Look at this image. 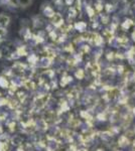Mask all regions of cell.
Returning <instances> with one entry per match:
<instances>
[{
	"label": "cell",
	"mask_w": 135,
	"mask_h": 151,
	"mask_svg": "<svg viewBox=\"0 0 135 151\" xmlns=\"http://www.w3.org/2000/svg\"><path fill=\"white\" fill-rule=\"evenodd\" d=\"M41 12L43 13V15L46 16V17H48L50 19L56 14L55 8H53V6L50 3L43 5V7H41Z\"/></svg>",
	"instance_id": "6da1fadb"
},
{
	"label": "cell",
	"mask_w": 135,
	"mask_h": 151,
	"mask_svg": "<svg viewBox=\"0 0 135 151\" xmlns=\"http://www.w3.org/2000/svg\"><path fill=\"white\" fill-rule=\"evenodd\" d=\"M4 1H6V2H9V1H10V0H4Z\"/></svg>",
	"instance_id": "9c48e42d"
},
{
	"label": "cell",
	"mask_w": 135,
	"mask_h": 151,
	"mask_svg": "<svg viewBox=\"0 0 135 151\" xmlns=\"http://www.w3.org/2000/svg\"><path fill=\"white\" fill-rule=\"evenodd\" d=\"M78 13H79V10H78L75 6H70V7H69V16H70V17L75 18L76 16L78 15Z\"/></svg>",
	"instance_id": "5b68a950"
},
{
	"label": "cell",
	"mask_w": 135,
	"mask_h": 151,
	"mask_svg": "<svg viewBox=\"0 0 135 151\" xmlns=\"http://www.w3.org/2000/svg\"><path fill=\"white\" fill-rule=\"evenodd\" d=\"M65 4V0H53V6L62 7Z\"/></svg>",
	"instance_id": "52a82bcc"
},
{
	"label": "cell",
	"mask_w": 135,
	"mask_h": 151,
	"mask_svg": "<svg viewBox=\"0 0 135 151\" xmlns=\"http://www.w3.org/2000/svg\"><path fill=\"white\" fill-rule=\"evenodd\" d=\"M18 4L19 6L25 8V7H27L31 4V0H18Z\"/></svg>",
	"instance_id": "8992f818"
},
{
	"label": "cell",
	"mask_w": 135,
	"mask_h": 151,
	"mask_svg": "<svg viewBox=\"0 0 135 151\" xmlns=\"http://www.w3.org/2000/svg\"><path fill=\"white\" fill-rule=\"evenodd\" d=\"M10 16L5 13H0V27L5 28L10 23Z\"/></svg>",
	"instance_id": "3957f363"
},
{
	"label": "cell",
	"mask_w": 135,
	"mask_h": 151,
	"mask_svg": "<svg viewBox=\"0 0 135 151\" xmlns=\"http://www.w3.org/2000/svg\"><path fill=\"white\" fill-rule=\"evenodd\" d=\"M51 22L53 26H56V27H61V26L64 25V23H65V19H64L62 14L56 13V12L55 15L51 18Z\"/></svg>",
	"instance_id": "7a4b0ae2"
},
{
	"label": "cell",
	"mask_w": 135,
	"mask_h": 151,
	"mask_svg": "<svg viewBox=\"0 0 135 151\" xmlns=\"http://www.w3.org/2000/svg\"><path fill=\"white\" fill-rule=\"evenodd\" d=\"M75 1H76V0H65V4H66V5H68L69 7H70V6H72V5H73V3H74Z\"/></svg>",
	"instance_id": "ba28073f"
},
{
	"label": "cell",
	"mask_w": 135,
	"mask_h": 151,
	"mask_svg": "<svg viewBox=\"0 0 135 151\" xmlns=\"http://www.w3.org/2000/svg\"><path fill=\"white\" fill-rule=\"evenodd\" d=\"M74 26L80 32H84V31H86V29H87V23L85 21H78V22L75 23Z\"/></svg>",
	"instance_id": "277c9868"
}]
</instances>
